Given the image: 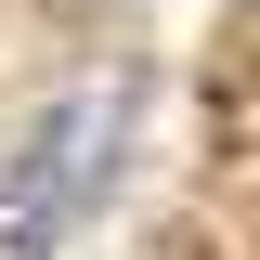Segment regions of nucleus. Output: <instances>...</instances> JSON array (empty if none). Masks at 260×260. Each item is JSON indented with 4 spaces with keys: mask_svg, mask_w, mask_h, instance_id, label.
<instances>
[{
    "mask_svg": "<svg viewBox=\"0 0 260 260\" xmlns=\"http://www.w3.org/2000/svg\"><path fill=\"white\" fill-rule=\"evenodd\" d=\"M130 117H143V91H130V78H91V91H65L52 117L13 143V169H0V247L13 260H52L65 234L104 208V182H117V156H130Z\"/></svg>",
    "mask_w": 260,
    "mask_h": 260,
    "instance_id": "f257e3e1",
    "label": "nucleus"
}]
</instances>
